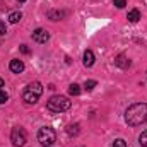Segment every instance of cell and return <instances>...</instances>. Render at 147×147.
I'll use <instances>...</instances> for the list:
<instances>
[{
	"instance_id": "6da1fadb",
	"label": "cell",
	"mask_w": 147,
	"mask_h": 147,
	"mask_svg": "<svg viewBox=\"0 0 147 147\" xmlns=\"http://www.w3.org/2000/svg\"><path fill=\"white\" fill-rule=\"evenodd\" d=\"M125 121L130 127H139L147 121V105L146 103H135L130 105L125 111Z\"/></svg>"
},
{
	"instance_id": "7a4b0ae2",
	"label": "cell",
	"mask_w": 147,
	"mask_h": 147,
	"mask_svg": "<svg viewBox=\"0 0 147 147\" xmlns=\"http://www.w3.org/2000/svg\"><path fill=\"white\" fill-rule=\"evenodd\" d=\"M41 94H43V86H41V82L34 80V82L28 84V87L24 89L22 99H24V103H28V105H34V103L39 101Z\"/></svg>"
},
{
	"instance_id": "3957f363",
	"label": "cell",
	"mask_w": 147,
	"mask_h": 147,
	"mask_svg": "<svg viewBox=\"0 0 147 147\" xmlns=\"http://www.w3.org/2000/svg\"><path fill=\"white\" fill-rule=\"evenodd\" d=\"M70 99L67 98V96H51L50 99H48V103H46V108L50 111H53V113H62V111H67L70 108Z\"/></svg>"
},
{
	"instance_id": "277c9868",
	"label": "cell",
	"mask_w": 147,
	"mask_h": 147,
	"mask_svg": "<svg viewBox=\"0 0 147 147\" xmlns=\"http://www.w3.org/2000/svg\"><path fill=\"white\" fill-rule=\"evenodd\" d=\"M38 142L41 147H51L57 142V132L51 127H43L38 132Z\"/></svg>"
},
{
	"instance_id": "5b68a950",
	"label": "cell",
	"mask_w": 147,
	"mask_h": 147,
	"mask_svg": "<svg viewBox=\"0 0 147 147\" xmlns=\"http://www.w3.org/2000/svg\"><path fill=\"white\" fill-rule=\"evenodd\" d=\"M10 142L14 144V147H22L26 142H28L26 130L21 128V127H14L12 132H10Z\"/></svg>"
},
{
	"instance_id": "8992f818",
	"label": "cell",
	"mask_w": 147,
	"mask_h": 147,
	"mask_svg": "<svg viewBox=\"0 0 147 147\" xmlns=\"http://www.w3.org/2000/svg\"><path fill=\"white\" fill-rule=\"evenodd\" d=\"M33 39L36 43H46L50 39V33L46 29H43V28H38L36 31H33Z\"/></svg>"
},
{
	"instance_id": "52a82bcc",
	"label": "cell",
	"mask_w": 147,
	"mask_h": 147,
	"mask_svg": "<svg viewBox=\"0 0 147 147\" xmlns=\"http://www.w3.org/2000/svg\"><path fill=\"white\" fill-rule=\"evenodd\" d=\"M130 63H132V62H130L128 57H125V55H118V57L115 58V65L120 67V69H128Z\"/></svg>"
},
{
	"instance_id": "ba28073f",
	"label": "cell",
	"mask_w": 147,
	"mask_h": 147,
	"mask_svg": "<svg viewBox=\"0 0 147 147\" xmlns=\"http://www.w3.org/2000/svg\"><path fill=\"white\" fill-rule=\"evenodd\" d=\"M10 70L14 74H21V72H24V63H22V60H10Z\"/></svg>"
},
{
	"instance_id": "9c48e42d",
	"label": "cell",
	"mask_w": 147,
	"mask_h": 147,
	"mask_svg": "<svg viewBox=\"0 0 147 147\" xmlns=\"http://www.w3.org/2000/svg\"><path fill=\"white\" fill-rule=\"evenodd\" d=\"M94 62H96L94 53H92L91 50H86V51H84V65H86V67H92Z\"/></svg>"
},
{
	"instance_id": "30bf717a",
	"label": "cell",
	"mask_w": 147,
	"mask_h": 147,
	"mask_svg": "<svg viewBox=\"0 0 147 147\" xmlns=\"http://www.w3.org/2000/svg\"><path fill=\"white\" fill-rule=\"evenodd\" d=\"M127 19H128L130 22H137V21L140 19V10H139V9H132V10L127 14Z\"/></svg>"
},
{
	"instance_id": "8fae6325",
	"label": "cell",
	"mask_w": 147,
	"mask_h": 147,
	"mask_svg": "<svg viewBox=\"0 0 147 147\" xmlns=\"http://www.w3.org/2000/svg\"><path fill=\"white\" fill-rule=\"evenodd\" d=\"M79 128H80L79 123H70V125L67 127V134H69L70 137H75V135H79V132H80Z\"/></svg>"
},
{
	"instance_id": "7c38bea8",
	"label": "cell",
	"mask_w": 147,
	"mask_h": 147,
	"mask_svg": "<svg viewBox=\"0 0 147 147\" xmlns=\"http://www.w3.org/2000/svg\"><path fill=\"white\" fill-rule=\"evenodd\" d=\"M21 19H22V14L21 12H10L9 14V22L10 24H17Z\"/></svg>"
},
{
	"instance_id": "4fadbf2b",
	"label": "cell",
	"mask_w": 147,
	"mask_h": 147,
	"mask_svg": "<svg viewBox=\"0 0 147 147\" xmlns=\"http://www.w3.org/2000/svg\"><path fill=\"white\" fill-rule=\"evenodd\" d=\"M63 16H65V12H58V10H57V12H55V10L48 12V17H50L51 21H60V19L63 17Z\"/></svg>"
},
{
	"instance_id": "5bb4252c",
	"label": "cell",
	"mask_w": 147,
	"mask_h": 147,
	"mask_svg": "<svg viewBox=\"0 0 147 147\" xmlns=\"http://www.w3.org/2000/svg\"><path fill=\"white\" fill-rule=\"evenodd\" d=\"M69 92H70L72 96H79V94H80V86H79V84H70Z\"/></svg>"
},
{
	"instance_id": "9a60e30c",
	"label": "cell",
	"mask_w": 147,
	"mask_h": 147,
	"mask_svg": "<svg viewBox=\"0 0 147 147\" xmlns=\"http://www.w3.org/2000/svg\"><path fill=\"white\" fill-rule=\"evenodd\" d=\"M139 144H140V147H147V130H144L139 135Z\"/></svg>"
},
{
	"instance_id": "2e32d148",
	"label": "cell",
	"mask_w": 147,
	"mask_h": 147,
	"mask_svg": "<svg viewBox=\"0 0 147 147\" xmlns=\"http://www.w3.org/2000/svg\"><path fill=\"white\" fill-rule=\"evenodd\" d=\"M96 86H98V82H96V80H86V84H84V89H86V91H92Z\"/></svg>"
},
{
	"instance_id": "e0dca14e",
	"label": "cell",
	"mask_w": 147,
	"mask_h": 147,
	"mask_svg": "<svg viewBox=\"0 0 147 147\" xmlns=\"http://www.w3.org/2000/svg\"><path fill=\"white\" fill-rule=\"evenodd\" d=\"M111 147H127V142L123 139H116V140H113Z\"/></svg>"
},
{
	"instance_id": "ac0fdd59",
	"label": "cell",
	"mask_w": 147,
	"mask_h": 147,
	"mask_svg": "<svg viewBox=\"0 0 147 147\" xmlns=\"http://www.w3.org/2000/svg\"><path fill=\"white\" fill-rule=\"evenodd\" d=\"M113 5H115L116 9H123V7L127 5V0H113Z\"/></svg>"
},
{
	"instance_id": "d6986e66",
	"label": "cell",
	"mask_w": 147,
	"mask_h": 147,
	"mask_svg": "<svg viewBox=\"0 0 147 147\" xmlns=\"http://www.w3.org/2000/svg\"><path fill=\"white\" fill-rule=\"evenodd\" d=\"M5 101H9V94L5 91H0V105H3Z\"/></svg>"
},
{
	"instance_id": "ffe728a7",
	"label": "cell",
	"mask_w": 147,
	"mask_h": 147,
	"mask_svg": "<svg viewBox=\"0 0 147 147\" xmlns=\"http://www.w3.org/2000/svg\"><path fill=\"white\" fill-rule=\"evenodd\" d=\"M5 33H7V26H5V22L0 21V36H3Z\"/></svg>"
},
{
	"instance_id": "44dd1931",
	"label": "cell",
	"mask_w": 147,
	"mask_h": 147,
	"mask_svg": "<svg viewBox=\"0 0 147 147\" xmlns=\"http://www.w3.org/2000/svg\"><path fill=\"white\" fill-rule=\"evenodd\" d=\"M21 51H22V53H29V48H28L26 45H21Z\"/></svg>"
},
{
	"instance_id": "7402d4cb",
	"label": "cell",
	"mask_w": 147,
	"mask_h": 147,
	"mask_svg": "<svg viewBox=\"0 0 147 147\" xmlns=\"http://www.w3.org/2000/svg\"><path fill=\"white\" fill-rule=\"evenodd\" d=\"M0 87H3V79L0 77Z\"/></svg>"
},
{
	"instance_id": "603a6c76",
	"label": "cell",
	"mask_w": 147,
	"mask_h": 147,
	"mask_svg": "<svg viewBox=\"0 0 147 147\" xmlns=\"http://www.w3.org/2000/svg\"><path fill=\"white\" fill-rule=\"evenodd\" d=\"M19 2H26V0H19Z\"/></svg>"
}]
</instances>
